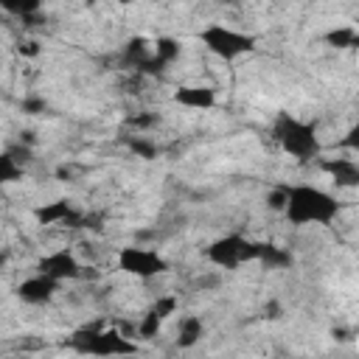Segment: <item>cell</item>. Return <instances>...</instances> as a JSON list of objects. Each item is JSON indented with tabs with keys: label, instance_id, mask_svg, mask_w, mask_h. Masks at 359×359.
<instances>
[{
	"label": "cell",
	"instance_id": "1",
	"mask_svg": "<svg viewBox=\"0 0 359 359\" xmlns=\"http://www.w3.org/2000/svg\"><path fill=\"white\" fill-rule=\"evenodd\" d=\"M286 205H283V219L294 227H328L339 216V199L311 182H294L283 185Z\"/></svg>",
	"mask_w": 359,
	"mask_h": 359
},
{
	"label": "cell",
	"instance_id": "2",
	"mask_svg": "<svg viewBox=\"0 0 359 359\" xmlns=\"http://www.w3.org/2000/svg\"><path fill=\"white\" fill-rule=\"evenodd\" d=\"M70 348L81 356H98V359H126L140 351L137 339H132L121 328H104V325H84L73 331Z\"/></svg>",
	"mask_w": 359,
	"mask_h": 359
},
{
	"label": "cell",
	"instance_id": "3",
	"mask_svg": "<svg viewBox=\"0 0 359 359\" xmlns=\"http://www.w3.org/2000/svg\"><path fill=\"white\" fill-rule=\"evenodd\" d=\"M272 140L280 146L283 154L292 160H317L323 154V140L314 129V123L292 115V112H278L272 121Z\"/></svg>",
	"mask_w": 359,
	"mask_h": 359
},
{
	"label": "cell",
	"instance_id": "4",
	"mask_svg": "<svg viewBox=\"0 0 359 359\" xmlns=\"http://www.w3.org/2000/svg\"><path fill=\"white\" fill-rule=\"evenodd\" d=\"M196 36H199L202 48L222 62H236L255 50V36L247 31H238L227 22H208L199 28Z\"/></svg>",
	"mask_w": 359,
	"mask_h": 359
},
{
	"label": "cell",
	"instance_id": "5",
	"mask_svg": "<svg viewBox=\"0 0 359 359\" xmlns=\"http://www.w3.org/2000/svg\"><path fill=\"white\" fill-rule=\"evenodd\" d=\"M261 241L247 238L244 233H227L205 250V258L219 269H238L241 264H258Z\"/></svg>",
	"mask_w": 359,
	"mask_h": 359
},
{
	"label": "cell",
	"instance_id": "6",
	"mask_svg": "<svg viewBox=\"0 0 359 359\" xmlns=\"http://www.w3.org/2000/svg\"><path fill=\"white\" fill-rule=\"evenodd\" d=\"M115 264L121 272L137 278V280H151L157 275H163L168 269V261L151 250V247H140V244H126L115 252Z\"/></svg>",
	"mask_w": 359,
	"mask_h": 359
},
{
	"label": "cell",
	"instance_id": "7",
	"mask_svg": "<svg viewBox=\"0 0 359 359\" xmlns=\"http://www.w3.org/2000/svg\"><path fill=\"white\" fill-rule=\"evenodd\" d=\"M36 272L39 275H48L50 280L56 283H65V280H79L84 278V264L79 261V255L67 247H59V250H50L45 252L39 261H36Z\"/></svg>",
	"mask_w": 359,
	"mask_h": 359
},
{
	"label": "cell",
	"instance_id": "8",
	"mask_svg": "<svg viewBox=\"0 0 359 359\" xmlns=\"http://www.w3.org/2000/svg\"><path fill=\"white\" fill-rule=\"evenodd\" d=\"M177 306H180V300H177V294H160L149 309H146V314L137 320V325H135V339H154L160 331H163V325H165V320L171 317V314H177Z\"/></svg>",
	"mask_w": 359,
	"mask_h": 359
},
{
	"label": "cell",
	"instance_id": "9",
	"mask_svg": "<svg viewBox=\"0 0 359 359\" xmlns=\"http://www.w3.org/2000/svg\"><path fill=\"white\" fill-rule=\"evenodd\" d=\"M59 286H62V283L50 280L48 275L34 272V275L22 278V283H17V297H20L22 303H28V306H42V303H50V300L56 297Z\"/></svg>",
	"mask_w": 359,
	"mask_h": 359
},
{
	"label": "cell",
	"instance_id": "10",
	"mask_svg": "<svg viewBox=\"0 0 359 359\" xmlns=\"http://www.w3.org/2000/svg\"><path fill=\"white\" fill-rule=\"evenodd\" d=\"M174 101L185 109H213L216 107V90L208 84H182L174 90Z\"/></svg>",
	"mask_w": 359,
	"mask_h": 359
},
{
	"label": "cell",
	"instance_id": "11",
	"mask_svg": "<svg viewBox=\"0 0 359 359\" xmlns=\"http://www.w3.org/2000/svg\"><path fill=\"white\" fill-rule=\"evenodd\" d=\"M34 216H36V222L45 224V227H53V224H76V222L81 219L79 210H76L67 199H53V202L39 205V208L34 210Z\"/></svg>",
	"mask_w": 359,
	"mask_h": 359
},
{
	"label": "cell",
	"instance_id": "12",
	"mask_svg": "<svg viewBox=\"0 0 359 359\" xmlns=\"http://www.w3.org/2000/svg\"><path fill=\"white\" fill-rule=\"evenodd\" d=\"M323 171L331 174L339 188H353L359 182V165L353 157H328L323 160Z\"/></svg>",
	"mask_w": 359,
	"mask_h": 359
},
{
	"label": "cell",
	"instance_id": "13",
	"mask_svg": "<svg viewBox=\"0 0 359 359\" xmlns=\"http://www.w3.org/2000/svg\"><path fill=\"white\" fill-rule=\"evenodd\" d=\"M205 337V323H202V317L199 314H185L182 320H180V325H177V348H182V351H188V348H194L199 339Z\"/></svg>",
	"mask_w": 359,
	"mask_h": 359
},
{
	"label": "cell",
	"instance_id": "14",
	"mask_svg": "<svg viewBox=\"0 0 359 359\" xmlns=\"http://www.w3.org/2000/svg\"><path fill=\"white\" fill-rule=\"evenodd\" d=\"M180 56H182V45H180L177 36H157V39L151 42V59L157 62L160 70L171 67Z\"/></svg>",
	"mask_w": 359,
	"mask_h": 359
},
{
	"label": "cell",
	"instance_id": "15",
	"mask_svg": "<svg viewBox=\"0 0 359 359\" xmlns=\"http://www.w3.org/2000/svg\"><path fill=\"white\" fill-rule=\"evenodd\" d=\"M258 264H266V266H272V269H283V266H289V264H292V255H289L283 247H275V244L261 241Z\"/></svg>",
	"mask_w": 359,
	"mask_h": 359
},
{
	"label": "cell",
	"instance_id": "16",
	"mask_svg": "<svg viewBox=\"0 0 359 359\" xmlns=\"http://www.w3.org/2000/svg\"><path fill=\"white\" fill-rule=\"evenodd\" d=\"M25 174V168L8 154V151H0V185H8V182H20Z\"/></svg>",
	"mask_w": 359,
	"mask_h": 359
},
{
	"label": "cell",
	"instance_id": "17",
	"mask_svg": "<svg viewBox=\"0 0 359 359\" xmlns=\"http://www.w3.org/2000/svg\"><path fill=\"white\" fill-rule=\"evenodd\" d=\"M325 42L334 48H351V45H356V28L353 25H337L325 34Z\"/></svg>",
	"mask_w": 359,
	"mask_h": 359
},
{
	"label": "cell",
	"instance_id": "18",
	"mask_svg": "<svg viewBox=\"0 0 359 359\" xmlns=\"http://www.w3.org/2000/svg\"><path fill=\"white\" fill-rule=\"evenodd\" d=\"M0 8H3V11H8V14L28 17V14H36L42 6H39V0H22V3H0Z\"/></svg>",
	"mask_w": 359,
	"mask_h": 359
},
{
	"label": "cell",
	"instance_id": "19",
	"mask_svg": "<svg viewBox=\"0 0 359 359\" xmlns=\"http://www.w3.org/2000/svg\"><path fill=\"white\" fill-rule=\"evenodd\" d=\"M48 109V101L42 98V95H25L22 101H20V112L22 115H39V112H45Z\"/></svg>",
	"mask_w": 359,
	"mask_h": 359
},
{
	"label": "cell",
	"instance_id": "20",
	"mask_svg": "<svg viewBox=\"0 0 359 359\" xmlns=\"http://www.w3.org/2000/svg\"><path fill=\"white\" fill-rule=\"evenodd\" d=\"M129 149H132L137 157H143V160H151V157L157 154V146H154L151 140H146V137H135V140H129Z\"/></svg>",
	"mask_w": 359,
	"mask_h": 359
},
{
	"label": "cell",
	"instance_id": "21",
	"mask_svg": "<svg viewBox=\"0 0 359 359\" xmlns=\"http://www.w3.org/2000/svg\"><path fill=\"white\" fill-rule=\"evenodd\" d=\"M283 205H286V194H283V185H278L266 194V208L275 213H283Z\"/></svg>",
	"mask_w": 359,
	"mask_h": 359
},
{
	"label": "cell",
	"instance_id": "22",
	"mask_svg": "<svg viewBox=\"0 0 359 359\" xmlns=\"http://www.w3.org/2000/svg\"><path fill=\"white\" fill-rule=\"evenodd\" d=\"M20 53L22 56H36L39 53V45L36 42H25V45H20Z\"/></svg>",
	"mask_w": 359,
	"mask_h": 359
},
{
	"label": "cell",
	"instance_id": "23",
	"mask_svg": "<svg viewBox=\"0 0 359 359\" xmlns=\"http://www.w3.org/2000/svg\"><path fill=\"white\" fill-rule=\"evenodd\" d=\"M264 311H266V317H272V320H275V317H280V306H278L275 300H272V303H266V306H264Z\"/></svg>",
	"mask_w": 359,
	"mask_h": 359
}]
</instances>
